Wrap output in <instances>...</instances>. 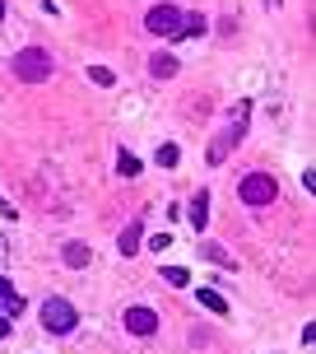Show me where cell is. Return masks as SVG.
<instances>
[{
	"label": "cell",
	"instance_id": "ac0fdd59",
	"mask_svg": "<svg viewBox=\"0 0 316 354\" xmlns=\"http://www.w3.org/2000/svg\"><path fill=\"white\" fill-rule=\"evenodd\" d=\"M5 294H14V289H10V280H0V299H5Z\"/></svg>",
	"mask_w": 316,
	"mask_h": 354
},
{
	"label": "cell",
	"instance_id": "e0dca14e",
	"mask_svg": "<svg viewBox=\"0 0 316 354\" xmlns=\"http://www.w3.org/2000/svg\"><path fill=\"white\" fill-rule=\"evenodd\" d=\"M205 257H210V261H219V266H233L228 257H224V248H214V243H210V248H205Z\"/></svg>",
	"mask_w": 316,
	"mask_h": 354
},
{
	"label": "cell",
	"instance_id": "ba28073f",
	"mask_svg": "<svg viewBox=\"0 0 316 354\" xmlns=\"http://www.w3.org/2000/svg\"><path fill=\"white\" fill-rule=\"evenodd\" d=\"M186 219L195 224V233H200L205 224H210V192H195V201H191V214H186Z\"/></svg>",
	"mask_w": 316,
	"mask_h": 354
},
{
	"label": "cell",
	"instance_id": "ffe728a7",
	"mask_svg": "<svg viewBox=\"0 0 316 354\" xmlns=\"http://www.w3.org/2000/svg\"><path fill=\"white\" fill-rule=\"evenodd\" d=\"M0 19H5V0H0Z\"/></svg>",
	"mask_w": 316,
	"mask_h": 354
},
{
	"label": "cell",
	"instance_id": "5b68a950",
	"mask_svg": "<svg viewBox=\"0 0 316 354\" xmlns=\"http://www.w3.org/2000/svg\"><path fill=\"white\" fill-rule=\"evenodd\" d=\"M242 131H246V112H237V122H233L228 131H224V136L210 145V163H224V159H228V149L242 140Z\"/></svg>",
	"mask_w": 316,
	"mask_h": 354
},
{
	"label": "cell",
	"instance_id": "52a82bcc",
	"mask_svg": "<svg viewBox=\"0 0 316 354\" xmlns=\"http://www.w3.org/2000/svg\"><path fill=\"white\" fill-rule=\"evenodd\" d=\"M140 238H144V224L140 219H130L121 229V238H117V248H121V257H135V248H140Z\"/></svg>",
	"mask_w": 316,
	"mask_h": 354
},
{
	"label": "cell",
	"instance_id": "5bb4252c",
	"mask_svg": "<svg viewBox=\"0 0 316 354\" xmlns=\"http://www.w3.org/2000/svg\"><path fill=\"white\" fill-rule=\"evenodd\" d=\"M88 80H93V84H112V80H117V75H112V71H107V66H88Z\"/></svg>",
	"mask_w": 316,
	"mask_h": 354
},
{
	"label": "cell",
	"instance_id": "2e32d148",
	"mask_svg": "<svg viewBox=\"0 0 316 354\" xmlns=\"http://www.w3.org/2000/svg\"><path fill=\"white\" fill-rule=\"evenodd\" d=\"M177 159H181V154H177V145H163V149H158V163H163V168H172Z\"/></svg>",
	"mask_w": 316,
	"mask_h": 354
},
{
	"label": "cell",
	"instance_id": "9a60e30c",
	"mask_svg": "<svg viewBox=\"0 0 316 354\" xmlns=\"http://www.w3.org/2000/svg\"><path fill=\"white\" fill-rule=\"evenodd\" d=\"M117 168H121L126 177H135V173H140V159H135V154H121V159H117Z\"/></svg>",
	"mask_w": 316,
	"mask_h": 354
},
{
	"label": "cell",
	"instance_id": "8992f818",
	"mask_svg": "<svg viewBox=\"0 0 316 354\" xmlns=\"http://www.w3.org/2000/svg\"><path fill=\"white\" fill-rule=\"evenodd\" d=\"M126 331H130V336H154L158 331V313H149V308H130V313H126Z\"/></svg>",
	"mask_w": 316,
	"mask_h": 354
},
{
	"label": "cell",
	"instance_id": "7c38bea8",
	"mask_svg": "<svg viewBox=\"0 0 316 354\" xmlns=\"http://www.w3.org/2000/svg\"><path fill=\"white\" fill-rule=\"evenodd\" d=\"M205 33V15H181V33L177 37H200Z\"/></svg>",
	"mask_w": 316,
	"mask_h": 354
},
{
	"label": "cell",
	"instance_id": "277c9868",
	"mask_svg": "<svg viewBox=\"0 0 316 354\" xmlns=\"http://www.w3.org/2000/svg\"><path fill=\"white\" fill-rule=\"evenodd\" d=\"M144 28L154 37H177L181 33V10H172V5H154L149 15H144Z\"/></svg>",
	"mask_w": 316,
	"mask_h": 354
},
{
	"label": "cell",
	"instance_id": "d6986e66",
	"mask_svg": "<svg viewBox=\"0 0 316 354\" xmlns=\"http://www.w3.org/2000/svg\"><path fill=\"white\" fill-rule=\"evenodd\" d=\"M0 336H10V317H0Z\"/></svg>",
	"mask_w": 316,
	"mask_h": 354
},
{
	"label": "cell",
	"instance_id": "44dd1931",
	"mask_svg": "<svg viewBox=\"0 0 316 354\" xmlns=\"http://www.w3.org/2000/svg\"><path fill=\"white\" fill-rule=\"evenodd\" d=\"M265 5H279V0H265Z\"/></svg>",
	"mask_w": 316,
	"mask_h": 354
},
{
	"label": "cell",
	"instance_id": "9c48e42d",
	"mask_svg": "<svg viewBox=\"0 0 316 354\" xmlns=\"http://www.w3.org/2000/svg\"><path fill=\"white\" fill-rule=\"evenodd\" d=\"M149 75H154V80H172L177 75V56H149Z\"/></svg>",
	"mask_w": 316,
	"mask_h": 354
},
{
	"label": "cell",
	"instance_id": "4fadbf2b",
	"mask_svg": "<svg viewBox=\"0 0 316 354\" xmlns=\"http://www.w3.org/2000/svg\"><path fill=\"white\" fill-rule=\"evenodd\" d=\"M163 280L168 284H191V275H186L181 266H163Z\"/></svg>",
	"mask_w": 316,
	"mask_h": 354
},
{
	"label": "cell",
	"instance_id": "3957f363",
	"mask_svg": "<svg viewBox=\"0 0 316 354\" xmlns=\"http://www.w3.org/2000/svg\"><path fill=\"white\" fill-rule=\"evenodd\" d=\"M237 196H242L246 205H270V201L279 196V187H275L270 173H246L242 182H237Z\"/></svg>",
	"mask_w": 316,
	"mask_h": 354
},
{
	"label": "cell",
	"instance_id": "7a4b0ae2",
	"mask_svg": "<svg viewBox=\"0 0 316 354\" xmlns=\"http://www.w3.org/2000/svg\"><path fill=\"white\" fill-rule=\"evenodd\" d=\"M42 326H47L52 336H70L75 326H79L75 303L70 299H47V303H42Z\"/></svg>",
	"mask_w": 316,
	"mask_h": 354
},
{
	"label": "cell",
	"instance_id": "8fae6325",
	"mask_svg": "<svg viewBox=\"0 0 316 354\" xmlns=\"http://www.w3.org/2000/svg\"><path fill=\"white\" fill-rule=\"evenodd\" d=\"M195 299L205 303L210 313H228V299H224V294H214V289H195Z\"/></svg>",
	"mask_w": 316,
	"mask_h": 354
},
{
	"label": "cell",
	"instance_id": "30bf717a",
	"mask_svg": "<svg viewBox=\"0 0 316 354\" xmlns=\"http://www.w3.org/2000/svg\"><path fill=\"white\" fill-rule=\"evenodd\" d=\"M66 266H70V270L88 266V243H66Z\"/></svg>",
	"mask_w": 316,
	"mask_h": 354
},
{
	"label": "cell",
	"instance_id": "6da1fadb",
	"mask_svg": "<svg viewBox=\"0 0 316 354\" xmlns=\"http://www.w3.org/2000/svg\"><path fill=\"white\" fill-rule=\"evenodd\" d=\"M10 71H14V80H23V84H42V80L52 75V56L42 52V47H23V52L10 61Z\"/></svg>",
	"mask_w": 316,
	"mask_h": 354
}]
</instances>
